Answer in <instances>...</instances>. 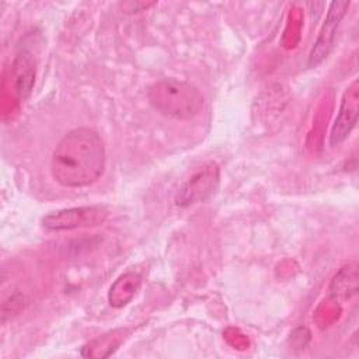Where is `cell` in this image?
<instances>
[{"instance_id":"1","label":"cell","mask_w":359,"mask_h":359,"mask_svg":"<svg viewBox=\"0 0 359 359\" xmlns=\"http://www.w3.org/2000/svg\"><path fill=\"white\" fill-rule=\"evenodd\" d=\"M105 164V146L98 132L76 128L56 144L50 157V174L62 187L83 188L98 181Z\"/></svg>"},{"instance_id":"2","label":"cell","mask_w":359,"mask_h":359,"mask_svg":"<svg viewBox=\"0 0 359 359\" xmlns=\"http://www.w3.org/2000/svg\"><path fill=\"white\" fill-rule=\"evenodd\" d=\"M151 107L164 116L191 119L196 116L205 104L203 94L191 83L177 79H163L147 90Z\"/></svg>"},{"instance_id":"3","label":"cell","mask_w":359,"mask_h":359,"mask_svg":"<svg viewBox=\"0 0 359 359\" xmlns=\"http://www.w3.org/2000/svg\"><path fill=\"white\" fill-rule=\"evenodd\" d=\"M108 209L101 205L66 208L43 216L42 227L49 231L90 229L102 224L108 219Z\"/></svg>"},{"instance_id":"4","label":"cell","mask_w":359,"mask_h":359,"mask_svg":"<svg viewBox=\"0 0 359 359\" xmlns=\"http://www.w3.org/2000/svg\"><path fill=\"white\" fill-rule=\"evenodd\" d=\"M220 182V168L215 161H208L194 171L175 195V205L191 206L209 199Z\"/></svg>"},{"instance_id":"5","label":"cell","mask_w":359,"mask_h":359,"mask_svg":"<svg viewBox=\"0 0 359 359\" xmlns=\"http://www.w3.org/2000/svg\"><path fill=\"white\" fill-rule=\"evenodd\" d=\"M349 4H351L349 1H332L330 4L325 21L320 29V34H318L316 42H314V46L310 50L309 62H307L309 67L318 66L331 53V50L334 48L338 27H339L342 18L345 17V14L349 8Z\"/></svg>"},{"instance_id":"6","label":"cell","mask_w":359,"mask_h":359,"mask_svg":"<svg viewBox=\"0 0 359 359\" xmlns=\"http://www.w3.org/2000/svg\"><path fill=\"white\" fill-rule=\"evenodd\" d=\"M359 115V81L355 79L344 91L337 118L330 132V146L337 147L344 143L353 128Z\"/></svg>"},{"instance_id":"7","label":"cell","mask_w":359,"mask_h":359,"mask_svg":"<svg viewBox=\"0 0 359 359\" xmlns=\"http://www.w3.org/2000/svg\"><path fill=\"white\" fill-rule=\"evenodd\" d=\"M11 76L15 94L20 100H27L32 91L34 81H35V60L32 55L22 50L20 52L11 66Z\"/></svg>"},{"instance_id":"8","label":"cell","mask_w":359,"mask_h":359,"mask_svg":"<svg viewBox=\"0 0 359 359\" xmlns=\"http://www.w3.org/2000/svg\"><path fill=\"white\" fill-rule=\"evenodd\" d=\"M142 285V278L136 272H125L119 275L108 290V303L121 309L126 306L139 292Z\"/></svg>"},{"instance_id":"9","label":"cell","mask_w":359,"mask_h":359,"mask_svg":"<svg viewBox=\"0 0 359 359\" xmlns=\"http://www.w3.org/2000/svg\"><path fill=\"white\" fill-rule=\"evenodd\" d=\"M122 339H123V331H114L107 335L98 337L97 339L83 346L81 355L91 356V358H107L116 351Z\"/></svg>"}]
</instances>
